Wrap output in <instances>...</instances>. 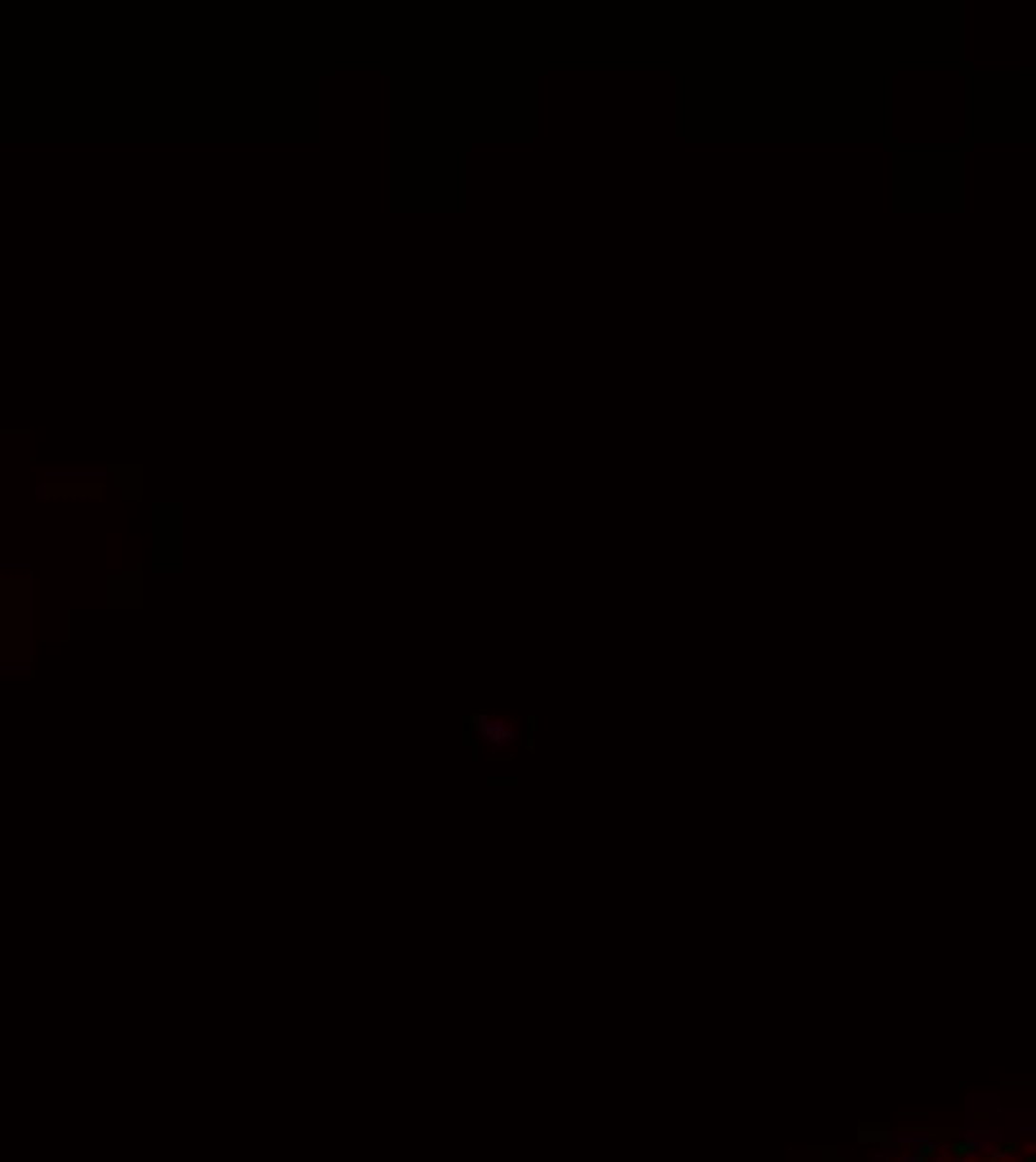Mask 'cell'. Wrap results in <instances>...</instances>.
Instances as JSON below:
<instances>
[{
  "mask_svg": "<svg viewBox=\"0 0 1036 1162\" xmlns=\"http://www.w3.org/2000/svg\"><path fill=\"white\" fill-rule=\"evenodd\" d=\"M992 1162H1001V1158H992Z\"/></svg>",
  "mask_w": 1036,
  "mask_h": 1162,
  "instance_id": "obj_1",
  "label": "cell"
}]
</instances>
